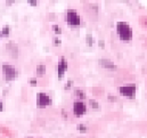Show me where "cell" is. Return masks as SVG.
Here are the masks:
<instances>
[{
	"label": "cell",
	"instance_id": "3",
	"mask_svg": "<svg viewBox=\"0 0 147 138\" xmlns=\"http://www.w3.org/2000/svg\"><path fill=\"white\" fill-rule=\"evenodd\" d=\"M66 20H67V23H69L71 26H78V25H80V23H81V20H80L79 14L73 9L67 10Z\"/></svg>",
	"mask_w": 147,
	"mask_h": 138
},
{
	"label": "cell",
	"instance_id": "10",
	"mask_svg": "<svg viewBox=\"0 0 147 138\" xmlns=\"http://www.w3.org/2000/svg\"><path fill=\"white\" fill-rule=\"evenodd\" d=\"M35 72H36V74H39V75H43V74L46 73V66L44 65H38L36 66Z\"/></svg>",
	"mask_w": 147,
	"mask_h": 138
},
{
	"label": "cell",
	"instance_id": "7",
	"mask_svg": "<svg viewBox=\"0 0 147 138\" xmlns=\"http://www.w3.org/2000/svg\"><path fill=\"white\" fill-rule=\"evenodd\" d=\"M66 70H67V62H66V59H65L64 57H61L59 63H58V78L59 79L64 75V73L66 72Z\"/></svg>",
	"mask_w": 147,
	"mask_h": 138
},
{
	"label": "cell",
	"instance_id": "1",
	"mask_svg": "<svg viewBox=\"0 0 147 138\" xmlns=\"http://www.w3.org/2000/svg\"><path fill=\"white\" fill-rule=\"evenodd\" d=\"M116 29H117V33H119V37L122 39V40H130L132 38V30L128 23L125 22H119L116 24Z\"/></svg>",
	"mask_w": 147,
	"mask_h": 138
},
{
	"label": "cell",
	"instance_id": "13",
	"mask_svg": "<svg viewBox=\"0 0 147 138\" xmlns=\"http://www.w3.org/2000/svg\"><path fill=\"white\" fill-rule=\"evenodd\" d=\"M93 37H91V34H88L87 36V44H88V46H93Z\"/></svg>",
	"mask_w": 147,
	"mask_h": 138
},
{
	"label": "cell",
	"instance_id": "20",
	"mask_svg": "<svg viewBox=\"0 0 147 138\" xmlns=\"http://www.w3.org/2000/svg\"><path fill=\"white\" fill-rule=\"evenodd\" d=\"M104 46H105V42L102 40V41H99V47H102V48H104Z\"/></svg>",
	"mask_w": 147,
	"mask_h": 138
},
{
	"label": "cell",
	"instance_id": "9",
	"mask_svg": "<svg viewBox=\"0 0 147 138\" xmlns=\"http://www.w3.org/2000/svg\"><path fill=\"white\" fill-rule=\"evenodd\" d=\"M7 48L8 49H10L13 51V55H14L15 57L17 56V53H18V49L15 47V45H14V42H9L8 45H7Z\"/></svg>",
	"mask_w": 147,
	"mask_h": 138
},
{
	"label": "cell",
	"instance_id": "8",
	"mask_svg": "<svg viewBox=\"0 0 147 138\" xmlns=\"http://www.w3.org/2000/svg\"><path fill=\"white\" fill-rule=\"evenodd\" d=\"M99 63H100V65L105 68H109V70H116L117 68V66L109 59H100Z\"/></svg>",
	"mask_w": 147,
	"mask_h": 138
},
{
	"label": "cell",
	"instance_id": "6",
	"mask_svg": "<svg viewBox=\"0 0 147 138\" xmlns=\"http://www.w3.org/2000/svg\"><path fill=\"white\" fill-rule=\"evenodd\" d=\"M86 110H87V107L82 102H75L73 104V112H74L75 115H78V116L82 115V114L86 113Z\"/></svg>",
	"mask_w": 147,
	"mask_h": 138
},
{
	"label": "cell",
	"instance_id": "11",
	"mask_svg": "<svg viewBox=\"0 0 147 138\" xmlns=\"http://www.w3.org/2000/svg\"><path fill=\"white\" fill-rule=\"evenodd\" d=\"M75 95H77L79 98H85V97H86L85 92H83L82 90H80V89H77V90H75Z\"/></svg>",
	"mask_w": 147,
	"mask_h": 138
},
{
	"label": "cell",
	"instance_id": "2",
	"mask_svg": "<svg viewBox=\"0 0 147 138\" xmlns=\"http://www.w3.org/2000/svg\"><path fill=\"white\" fill-rule=\"evenodd\" d=\"M2 72H4L5 79H6L7 81L13 80V79H15L17 75V72H16V70H15V67L13 65H8V64L2 65Z\"/></svg>",
	"mask_w": 147,
	"mask_h": 138
},
{
	"label": "cell",
	"instance_id": "22",
	"mask_svg": "<svg viewBox=\"0 0 147 138\" xmlns=\"http://www.w3.org/2000/svg\"><path fill=\"white\" fill-rule=\"evenodd\" d=\"M4 110V105H2V102L0 100V111H2Z\"/></svg>",
	"mask_w": 147,
	"mask_h": 138
},
{
	"label": "cell",
	"instance_id": "4",
	"mask_svg": "<svg viewBox=\"0 0 147 138\" xmlns=\"http://www.w3.org/2000/svg\"><path fill=\"white\" fill-rule=\"evenodd\" d=\"M136 86L135 84H129V86H123L120 88V92L125 97H129V98H132L135 97L136 95Z\"/></svg>",
	"mask_w": 147,
	"mask_h": 138
},
{
	"label": "cell",
	"instance_id": "14",
	"mask_svg": "<svg viewBox=\"0 0 147 138\" xmlns=\"http://www.w3.org/2000/svg\"><path fill=\"white\" fill-rule=\"evenodd\" d=\"M78 130H79V131L86 132L87 131V127L85 126V124H78Z\"/></svg>",
	"mask_w": 147,
	"mask_h": 138
},
{
	"label": "cell",
	"instance_id": "23",
	"mask_svg": "<svg viewBox=\"0 0 147 138\" xmlns=\"http://www.w3.org/2000/svg\"><path fill=\"white\" fill-rule=\"evenodd\" d=\"M62 114L64 115V118H67V114H66V112H64V111H62Z\"/></svg>",
	"mask_w": 147,
	"mask_h": 138
},
{
	"label": "cell",
	"instance_id": "21",
	"mask_svg": "<svg viewBox=\"0 0 147 138\" xmlns=\"http://www.w3.org/2000/svg\"><path fill=\"white\" fill-rule=\"evenodd\" d=\"M71 84H72V81L70 80L69 82H67V84H66V89H67V88H70V86H71Z\"/></svg>",
	"mask_w": 147,
	"mask_h": 138
},
{
	"label": "cell",
	"instance_id": "15",
	"mask_svg": "<svg viewBox=\"0 0 147 138\" xmlns=\"http://www.w3.org/2000/svg\"><path fill=\"white\" fill-rule=\"evenodd\" d=\"M89 103H90V105H91V106H93V107H94V108H98V107H99L98 103H97V102H96V100H94V99H90V102H89Z\"/></svg>",
	"mask_w": 147,
	"mask_h": 138
},
{
	"label": "cell",
	"instance_id": "24",
	"mask_svg": "<svg viewBox=\"0 0 147 138\" xmlns=\"http://www.w3.org/2000/svg\"><path fill=\"white\" fill-rule=\"evenodd\" d=\"M30 4H31V5H36L38 2H36V1H30Z\"/></svg>",
	"mask_w": 147,
	"mask_h": 138
},
{
	"label": "cell",
	"instance_id": "25",
	"mask_svg": "<svg viewBox=\"0 0 147 138\" xmlns=\"http://www.w3.org/2000/svg\"><path fill=\"white\" fill-rule=\"evenodd\" d=\"M0 37H1V32H0Z\"/></svg>",
	"mask_w": 147,
	"mask_h": 138
},
{
	"label": "cell",
	"instance_id": "16",
	"mask_svg": "<svg viewBox=\"0 0 147 138\" xmlns=\"http://www.w3.org/2000/svg\"><path fill=\"white\" fill-rule=\"evenodd\" d=\"M52 42H54L55 46H61V40L58 38H54L52 39Z\"/></svg>",
	"mask_w": 147,
	"mask_h": 138
},
{
	"label": "cell",
	"instance_id": "17",
	"mask_svg": "<svg viewBox=\"0 0 147 138\" xmlns=\"http://www.w3.org/2000/svg\"><path fill=\"white\" fill-rule=\"evenodd\" d=\"M52 30H54L55 31V32H57V33H61L62 32V31H61V29H59L58 28V25H54V26H52Z\"/></svg>",
	"mask_w": 147,
	"mask_h": 138
},
{
	"label": "cell",
	"instance_id": "19",
	"mask_svg": "<svg viewBox=\"0 0 147 138\" xmlns=\"http://www.w3.org/2000/svg\"><path fill=\"white\" fill-rule=\"evenodd\" d=\"M30 83L32 84V86H34V84H36V80H35V79H31V80H30Z\"/></svg>",
	"mask_w": 147,
	"mask_h": 138
},
{
	"label": "cell",
	"instance_id": "12",
	"mask_svg": "<svg viewBox=\"0 0 147 138\" xmlns=\"http://www.w3.org/2000/svg\"><path fill=\"white\" fill-rule=\"evenodd\" d=\"M1 34L2 36H8L9 34V26H5L1 31Z\"/></svg>",
	"mask_w": 147,
	"mask_h": 138
},
{
	"label": "cell",
	"instance_id": "5",
	"mask_svg": "<svg viewBox=\"0 0 147 138\" xmlns=\"http://www.w3.org/2000/svg\"><path fill=\"white\" fill-rule=\"evenodd\" d=\"M36 104L40 107H43V106H48L51 104V98L48 96L44 92H40L38 94V98H36Z\"/></svg>",
	"mask_w": 147,
	"mask_h": 138
},
{
	"label": "cell",
	"instance_id": "18",
	"mask_svg": "<svg viewBox=\"0 0 147 138\" xmlns=\"http://www.w3.org/2000/svg\"><path fill=\"white\" fill-rule=\"evenodd\" d=\"M108 100H111V102H116V97L115 96H108Z\"/></svg>",
	"mask_w": 147,
	"mask_h": 138
}]
</instances>
